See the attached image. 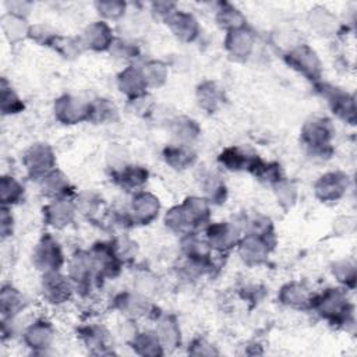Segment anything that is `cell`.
I'll use <instances>...</instances> for the list:
<instances>
[{
    "label": "cell",
    "mask_w": 357,
    "mask_h": 357,
    "mask_svg": "<svg viewBox=\"0 0 357 357\" xmlns=\"http://www.w3.org/2000/svg\"><path fill=\"white\" fill-rule=\"evenodd\" d=\"M335 127L325 117L308 119L300 130V141L310 156L319 160H326L333 153Z\"/></svg>",
    "instance_id": "6da1fadb"
},
{
    "label": "cell",
    "mask_w": 357,
    "mask_h": 357,
    "mask_svg": "<svg viewBox=\"0 0 357 357\" xmlns=\"http://www.w3.org/2000/svg\"><path fill=\"white\" fill-rule=\"evenodd\" d=\"M331 325L343 326L353 322V305L344 287H328L315 294L312 310Z\"/></svg>",
    "instance_id": "7a4b0ae2"
},
{
    "label": "cell",
    "mask_w": 357,
    "mask_h": 357,
    "mask_svg": "<svg viewBox=\"0 0 357 357\" xmlns=\"http://www.w3.org/2000/svg\"><path fill=\"white\" fill-rule=\"evenodd\" d=\"M283 61L312 84L321 81L322 63L318 53L307 43H296L283 53Z\"/></svg>",
    "instance_id": "3957f363"
},
{
    "label": "cell",
    "mask_w": 357,
    "mask_h": 357,
    "mask_svg": "<svg viewBox=\"0 0 357 357\" xmlns=\"http://www.w3.org/2000/svg\"><path fill=\"white\" fill-rule=\"evenodd\" d=\"M32 265L42 273L61 271L66 265V255L59 240L49 231L43 233L32 250Z\"/></svg>",
    "instance_id": "277c9868"
},
{
    "label": "cell",
    "mask_w": 357,
    "mask_h": 357,
    "mask_svg": "<svg viewBox=\"0 0 357 357\" xmlns=\"http://www.w3.org/2000/svg\"><path fill=\"white\" fill-rule=\"evenodd\" d=\"M56 153L52 145L47 142H33L31 144L21 156V165L25 174L38 181L47 173L56 169Z\"/></svg>",
    "instance_id": "5b68a950"
},
{
    "label": "cell",
    "mask_w": 357,
    "mask_h": 357,
    "mask_svg": "<svg viewBox=\"0 0 357 357\" xmlns=\"http://www.w3.org/2000/svg\"><path fill=\"white\" fill-rule=\"evenodd\" d=\"M112 304L114 310L130 321L156 319L160 315L159 308L151 301V298L135 290L117 293L113 297Z\"/></svg>",
    "instance_id": "8992f818"
},
{
    "label": "cell",
    "mask_w": 357,
    "mask_h": 357,
    "mask_svg": "<svg viewBox=\"0 0 357 357\" xmlns=\"http://www.w3.org/2000/svg\"><path fill=\"white\" fill-rule=\"evenodd\" d=\"M67 275L75 287V293L82 297L88 296L99 284L88 250H78L68 258Z\"/></svg>",
    "instance_id": "52a82bcc"
},
{
    "label": "cell",
    "mask_w": 357,
    "mask_h": 357,
    "mask_svg": "<svg viewBox=\"0 0 357 357\" xmlns=\"http://www.w3.org/2000/svg\"><path fill=\"white\" fill-rule=\"evenodd\" d=\"M276 237H262L255 234L243 233L236 251L243 261L250 268L266 265L269 257L275 248Z\"/></svg>",
    "instance_id": "ba28073f"
},
{
    "label": "cell",
    "mask_w": 357,
    "mask_h": 357,
    "mask_svg": "<svg viewBox=\"0 0 357 357\" xmlns=\"http://www.w3.org/2000/svg\"><path fill=\"white\" fill-rule=\"evenodd\" d=\"M88 251L99 284L105 280L116 279L121 273L124 264L114 252L110 241H98Z\"/></svg>",
    "instance_id": "9c48e42d"
},
{
    "label": "cell",
    "mask_w": 357,
    "mask_h": 357,
    "mask_svg": "<svg viewBox=\"0 0 357 357\" xmlns=\"http://www.w3.org/2000/svg\"><path fill=\"white\" fill-rule=\"evenodd\" d=\"M40 294L45 303L59 307L71 301L75 294V287L67 273L61 271H53L42 273Z\"/></svg>",
    "instance_id": "30bf717a"
},
{
    "label": "cell",
    "mask_w": 357,
    "mask_h": 357,
    "mask_svg": "<svg viewBox=\"0 0 357 357\" xmlns=\"http://www.w3.org/2000/svg\"><path fill=\"white\" fill-rule=\"evenodd\" d=\"M204 236L215 254H229L236 250L243 231L233 222H211L204 227Z\"/></svg>",
    "instance_id": "8fae6325"
},
{
    "label": "cell",
    "mask_w": 357,
    "mask_h": 357,
    "mask_svg": "<svg viewBox=\"0 0 357 357\" xmlns=\"http://www.w3.org/2000/svg\"><path fill=\"white\" fill-rule=\"evenodd\" d=\"M126 211L131 226H148L158 219L160 201L155 194L142 190L132 194Z\"/></svg>",
    "instance_id": "7c38bea8"
},
{
    "label": "cell",
    "mask_w": 357,
    "mask_h": 357,
    "mask_svg": "<svg viewBox=\"0 0 357 357\" xmlns=\"http://www.w3.org/2000/svg\"><path fill=\"white\" fill-rule=\"evenodd\" d=\"M21 339L32 354H46L56 339V329L49 319L36 318L22 329Z\"/></svg>",
    "instance_id": "4fadbf2b"
},
{
    "label": "cell",
    "mask_w": 357,
    "mask_h": 357,
    "mask_svg": "<svg viewBox=\"0 0 357 357\" xmlns=\"http://www.w3.org/2000/svg\"><path fill=\"white\" fill-rule=\"evenodd\" d=\"M317 92L328 102L333 114H336L340 120L349 124L356 123V105L354 98L349 95L346 91L333 86L331 84L318 81L314 84Z\"/></svg>",
    "instance_id": "5bb4252c"
},
{
    "label": "cell",
    "mask_w": 357,
    "mask_h": 357,
    "mask_svg": "<svg viewBox=\"0 0 357 357\" xmlns=\"http://www.w3.org/2000/svg\"><path fill=\"white\" fill-rule=\"evenodd\" d=\"M89 100L74 96L71 93H63L53 102L54 119L64 126H75L88 121Z\"/></svg>",
    "instance_id": "9a60e30c"
},
{
    "label": "cell",
    "mask_w": 357,
    "mask_h": 357,
    "mask_svg": "<svg viewBox=\"0 0 357 357\" xmlns=\"http://www.w3.org/2000/svg\"><path fill=\"white\" fill-rule=\"evenodd\" d=\"M349 188V176L344 172L333 170L321 174L314 183V195L321 202L339 201Z\"/></svg>",
    "instance_id": "2e32d148"
},
{
    "label": "cell",
    "mask_w": 357,
    "mask_h": 357,
    "mask_svg": "<svg viewBox=\"0 0 357 357\" xmlns=\"http://www.w3.org/2000/svg\"><path fill=\"white\" fill-rule=\"evenodd\" d=\"M78 215L74 198H59L50 199L42 208L43 223L54 230H63L68 227Z\"/></svg>",
    "instance_id": "e0dca14e"
},
{
    "label": "cell",
    "mask_w": 357,
    "mask_h": 357,
    "mask_svg": "<svg viewBox=\"0 0 357 357\" xmlns=\"http://www.w3.org/2000/svg\"><path fill=\"white\" fill-rule=\"evenodd\" d=\"M315 294L304 282L290 280L278 291V301L296 311H311Z\"/></svg>",
    "instance_id": "ac0fdd59"
},
{
    "label": "cell",
    "mask_w": 357,
    "mask_h": 357,
    "mask_svg": "<svg viewBox=\"0 0 357 357\" xmlns=\"http://www.w3.org/2000/svg\"><path fill=\"white\" fill-rule=\"evenodd\" d=\"M110 178L117 187L131 194H135L145 188L149 180V170L142 165L126 163L113 167L110 172Z\"/></svg>",
    "instance_id": "d6986e66"
},
{
    "label": "cell",
    "mask_w": 357,
    "mask_h": 357,
    "mask_svg": "<svg viewBox=\"0 0 357 357\" xmlns=\"http://www.w3.org/2000/svg\"><path fill=\"white\" fill-rule=\"evenodd\" d=\"M85 50L91 52H109L113 40L116 39L114 29L103 20L89 22L78 35Z\"/></svg>",
    "instance_id": "ffe728a7"
},
{
    "label": "cell",
    "mask_w": 357,
    "mask_h": 357,
    "mask_svg": "<svg viewBox=\"0 0 357 357\" xmlns=\"http://www.w3.org/2000/svg\"><path fill=\"white\" fill-rule=\"evenodd\" d=\"M255 33L250 26L225 32L223 47L226 53L236 61H245L255 49Z\"/></svg>",
    "instance_id": "44dd1931"
},
{
    "label": "cell",
    "mask_w": 357,
    "mask_h": 357,
    "mask_svg": "<svg viewBox=\"0 0 357 357\" xmlns=\"http://www.w3.org/2000/svg\"><path fill=\"white\" fill-rule=\"evenodd\" d=\"M78 337L91 354H113L112 335L100 324H86L78 329Z\"/></svg>",
    "instance_id": "7402d4cb"
},
{
    "label": "cell",
    "mask_w": 357,
    "mask_h": 357,
    "mask_svg": "<svg viewBox=\"0 0 357 357\" xmlns=\"http://www.w3.org/2000/svg\"><path fill=\"white\" fill-rule=\"evenodd\" d=\"M116 84L119 91L127 98V100L139 98L148 93V84L145 81L141 64H127L116 78Z\"/></svg>",
    "instance_id": "603a6c76"
},
{
    "label": "cell",
    "mask_w": 357,
    "mask_h": 357,
    "mask_svg": "<svg viewBox=\"0 0 357 357\" xmlns=\"http://www.w3.org/2000/svg\"><path fill=\"white\" fill-rule=\"evenodd\" d=\"M166 25L172 35L181 43H192L201 33V25L197 17L192 13L180 8L166 21Z\"/></svg>",
    "instance_id": "cb8c5ba5"
},
{
    "label": "cell",
    "mask_w": 357,
    "mask_h": 357,
    "mask_svg": "<svg viewBox=\"0 0 357 357\" xmlns=\"http://www.w3.org/2000/svg\"><path fill=\"white\" fill-rule=\"evenodd\" d=\"M38 184L42 195L46 197L49 201L75 197L74 185L71 184L68 177L57 167L43 176L40 180H38Z\"/></svg>",
    "instance_id": "d4e9b609"
},
{
    "label": "cell",
    "mask_w": 357,
    "mask_h": 357,
    "mask_svg": "<svg viewBox=\"0 0 357 357\" xmlns=\"http://www.w3.org/2000/svg\"><path fill=\"white\" fill-rule=\"evenodd\" d=\"M156 326L155 332L166 351H174L177 347L181 346V329L178 319L174 314L160 312V315L155 319Z\"/></svg>",
    "instance_id": "484cf974"
},
{
    "label": "cell",
    "mask_w": 357,
    "mask_h": 357,
    "mask_svg": "<svg viewBox=\"0 0 357 357\" xmlns=\"http://www.w3.org/2000/svg\"><path fill=\"white\" fill-rule=\"evenodd\" d=\"M258 155L245 148L231 145L226 146L218 156V163L229 172H250Z\"/></svg>",
    "instance_id": "4316f807"
},
{
    "label": "cell",
    "mask_w": 357,
    "mask_h": 357,
    "mask_svg": "<svg viewBox=\"0 0 357 357\" xmlns=\"http://www.w3.org/2000/svg\"><path fill=\"white\" fill-rule=\"evenodd\" d=\"M162 158L170 169L177 172L187 170L197 163V153L191 145L180 142L166 145L162 151Z\"/></svg>",
    "instance_id": "83f0119b"
},
{
    "label": "cell",
    "mask_w": 357,
    "mask_h": 357,
    "mask_svg": "<svg viewBox=\"0 0 357 357\" xmlns=\"http://www.w3.org/2000/svg\"><path fill=\"white\" fill-rule=\"evenodd\" d=\"M180 250L184 258L201 261V262H211L213 251L208 244L205 236H201L198 231H192L180 237Z\"/></svg>",
    "instance_id": "f1b7e54d"
},
{
    "label": "cell",
    "mask_w": 357,
    "mask_h": 357,
    "mask_svg": "<svg viewBox=\"0 0 357 357\" xmlns=\"http://www.w3.org/2000/svg\"><path fill=\"white\" fill-rule=\"evenodd\" d=\"M195 99L204 112L215 113L225 102V92L218 82L205 79L195 89Z\"/></svg>",
    "instance_id": "f546056e"
},
{
    "label": "cell",
    "mask_w": 357,
    "mask_h": 357,
    "mask_svg": "<svg viewBox=\"0 0 357 357\" xmlns=\"http://www.w3.org/2000/svg\"><path fill=\"white\" fill-rule=\"evenodd\" d=\"M26 307L22 291L13 283H3L0 289V315L1 318H17Z\"/></svg>",
    "instance_id": "4dcf8cb0"
},
{
    "label": "cell",
    "mask_w": 357,
    "mask_h": 357,
    "mask_svg": "<svg viewBox=\"0 0 357 357\" xmlns=\"http://www.w3.org/2000/svg\"><path fill=\"white\" fill-rule=\"evenodd\" d=\"M0 29L4 39L14 46L28 39L31 24L26 18H21L4 11L0 17Z\"/></svg>",
    "instance_id": "1f68e13d"
},
{
    "label": "cell",
    "mask_w": 357,
    "mask_h": 357,
    "mask_svg": "<svg viewBox=\"0 0 357 357\" xmlns=\"http://www.w3.org/2000/svg\"><path fill=\"white\" fill-rule=\"evenodd\" d=\"M132 351L142 357H159L165 354V349L155 331H138L128 340Z\"/></svg>",
    "instance_id": "d6a6232c"
},
{
    "label": "cell",
    "mask_w": 357,
    "mask_h": 357,
    "mask_svg": "<svg viewBox=\"0 0 357 357\" xmlns=\"http://www.w3.org/2000/svg\"><path fill=\"white\" fill-rule=\"evenodd\" d=\"M199 187L211 205H222L227 199V187L223 178L211 170H205L199 177Z\"/></svg>",
    "instance_id": "836d02e7"
},
{
    "label": "cell",
    "mask_w": 357,
    "mask_h": 357,
    "mask_svg": "<svg viewBox=\"0 0 357 357\" xmlns=\"http://www.w3.org/2000/svg\"><path fill=\"white\" fill-rule=\"evenodd\" d=\"M163 223L169 231H172L180 237L184 234L192 233V231H198L191 216L188 215V212L183 204H177V205L169 208L165 212Z\"/></svg>",
    "instance_id": "e575fe53"
},
{
    "label": "cell",
    "mask_w": 357,
    "mask_h": 357,
    "mask_svg": "<svg viewBox=\"0 0 357 357\" xmlns=\"http://www.w3.org/2000/svg\"><path fill=\"white\" fill-rule=\"evenodd\" d=\"M215 22L225 32L248 26L247 17L243 14V11L234 4L225 1L219 3L218 8L215 10Z\"/></svg>",
    "instance_id": "d590c367"
},
{
    "label": "cell",
    "mask_w": 357,
    "mask_h": 357,
    "mask_svg": "<svg viewBox=\"0 0 357 357\" xmlns=\"http://www.w3.org/2000/svg\"><path fill=\"white\" fill-rule=\"evenodd\" d=\"M307 21L318 35L321 36H332L337 33L339 31V20L335 14L331 13V10L317 6L308 11Z\"/></svg>",
    "instance_id": "8d00e7d4"
},
{
    "label": "cell",
    "mask_w": 357,
    "mask_h": 357,
    "mask_svg": "<svg viewBox=\"0 0 357 357\" xmlns=\"http://www.w3.org/2000/svg\"><path fill=\"white\" fill-rule=\"evenodd\" d=\"M169 130L174 137L176 142L190 145L201 134V127L197 120L188 116H176L169 121Z\"/></svg>",
    "instance_id": "74e56055"
},
{
    "label": "cell",
    "mask_w": 357,
    "mask_h": 357,
    "mask_svg": "<svg viewBox=\"0 0 357 357\" xmlns=\"http://www.w3.org/2000/svg\"><path fill=\"white\" fill-rule=\"evenodd\" d=\"M25 199V185L11 173H6L0 178V202L1 206L13 208Z\"/></svg>",
    "instance_id": "f35d334b"
},
{
    "label": "cell",
    "mask_w": 357,
    "mask_h": 357,
    "mask_svg": "<svg viewBox=\"0 0 357 357\" xmlns=\"http://www.w3.org/2000/svg\"><path fill=\"white\" fill-rule=\"evenodd\" d=\"M119 119L117 106L107 98H95L89 100L88 123L112 124Z\"/></svg>",
    "instance_id": "ab89813d"
},
{
    "label": "cell",
    "mask_w": 357,
    "mask_h": 357,
    "mask_svg": "<svg viewBox=\"0 0 357 357\" xmlns=\"http://www.w3.org/2000/svg\"><path fill=\"white\" fill-rule=\"evenodd\" d=\"M181 204L184 205L188 215L191 216L197 230L204 229L208 223H211L212 205L205 197H202V195H190V197L184 198Z\"/></svg>",
    "instance_id": "60d3db41"
},
{
    "label": "cell",
    "mask_w": 357,
    "mask_h": 357,
    "mask_svg": "<svg viewBox=\"0 0 357 357\" xmlns=\"http://www.w3.org/2000/svg\"><path fill=\"white\" fill-rule=\"evenodd\" d=\"M25 109V103L18 92L13 88L11 82L3 77L0 84V112L3 117L20 114Z\"/></svg>",
    "instance_id": "b9f144b4"
},
{
    "label": "cell",
    "mask_w": 357,
    "mask_h": 357,
    "mask_svg": "<svg viewBox=\"0 0 357 357\" xmlns=\"http://www.w3.org/2000/svg\"><path fill=\"white\" fill-rule=\"evenodd\" d=\"M74 204L77 212L86 219L98 218L105 206L102 195L92 190H84L81 192H77L74 197Z\"/></svg>",
    "instance_id": "7bdbcfd3"
},
{
    "label": "cell",
    "mask_w": 357,
    "mask_h": 357,
    "mask_svg": "<svg viewBox=\"0 0 357 357\" xmlns=\"http://www.w3.org/2000/svg\"><path fill=\"white\" fill-rule=\"evenodd\" d=\"M49 49H52L66 60H75L84 52H86L79 36H68V35L66 36L60 33H57V36L53 39Z\"/></svg>",
    "instance_id": "ee69618b"
},
{
    "label": "cell",
    "mask_w": 357,
    "mask_h": 357,
    "mask_svg": "<svg viewBox=\"0 0 357 357\" xmlns=\"http://www.w3.org/2000/svg\"><path fill=\"white\" fill-rule=\"evenodd\" d=\"M248 173L252 174L257 180L268 184L269 187L284 177V172H283L280 163L266 162L261 156L257 158V160L254 162V165Z\"/></svg>",
    "instance_id": "f6af8a7d"
},
{
    "label": "cell",
    "mask_w": 357,
    "mask_h": 357,
    "mask_svg": "<svg viewBox=\"0 0 357 357\" xmlns=\"http://www.w3.org/2000/svg\"><path fill=\"white\" fill-rule=\"evenodd\" d=\"M271 188L273 191V195H275L278 204L284 211L291 209L297 204L298 187L293 180L287 178L286 176L283 178H280L279 181H276L275 184H272Z\"/></svg>",
    "instance_id": "bcb514c9"
},
{
    "label": "cell",
    "mask_w": 357,
    "mask_h": 357,
    "mask_svg": "<svg viewBox=\"0 0 357 357\" xmlns=\"http://www.w3.org/2000/svg\"><path fill=\"white\" fill-rule=\"evenodd\" d=\"M145 81L148 84V88H160L166 84L167 81V75H169V66L162 61V60H156V59H151L146 60L141 64Z\"/></svg>",
    "instance_id": "7dc6e473"
},
{
    "label": "cell",
    "mask_w": 357,
    "mask_h": 357,
    "mask_svg": "<svg viewBox=\"0 0 357 357\" xmlns=\"http://www.w3.org/2000/svg\"><path fill=\"white\" fill-rule=\"evenodd\" d=\"M93 7L100 20L106 22L121 21L128 10V4L123 0H98Z\"/></svg>",
    "instance_id": "c3c4849f"
},
{
    "label": "cell",
    "mask_w": 357,
    "mask_h": 357,
    "mask_svg": "<svg viewBox=\"0 0 357 357\" xmlns=\"http://www.w3.org/2000/svg\"><path fill=\"white\" fill-rule=\"evenodd\" d=\"M241 231L247 234L262 236V237H276L272 219L261 213H254L251 216H247Z\"/></svg>",
    "instance_id": "681fc988"
},
{
    "label": "cell",
    "mask_w": 357,
    "mask_h": 357,
    "mask_svg": "<svg viewBox=\"0 0 357 357\" xmlns=\"http://www.w3.org/2000/svg\"><path fill=\"white\" fill-rule=\"evenodd\" d=\"M109 53L112 54V57L117 59V60H124L128 61V64L134 63L135 59L139 57L141 50L138 47V45L127 38H120L116 36V39L113 40Z\"/></svg>",
    "instance_id": "f907efd6"
},
{
    "label": "cell",
    "mask_w": 357,
    "mask_h": 357,
    "mask_svg": "<svg viewBox=\"0 0 357 357\" xmlns=\"http://www.w3.org/2000/svg\"><path fill=\"white\" fill-rule=\"evenodd\" d=\"M110 243L113 245L114 252L117 254V257L120 258V261L124 265L126 264H131L137 258V255H138V244L130 236H127V234L116 236Z\"/></svg>",
    "instance_id": "816d5d0a"
},
{
    "label": "cell",
    "mask_w": 357,
    "mask_h": 357,
    "mask_svg": "<svg viewBox=\"0 0 357 357\" xmlns=\"http://www.w3.org/2000/svg\"><path fill=\"white\" fill-rule=\"evenodd\" d=\"M332 275L344 289H354L356 286V266L347 259L336 261L332 265Z\"/></svg>",
    "instance_id": "f5cc1de1"
},
{
    "label": "cell",
    "mask_w": 357,
    "mask_h": 357,
    "mask_svg": "<svg viewBox=\"0 0 357 357\" xmlns=\"http://www.w3.org/2000/svg\"><path fill=\"white\" fill-rule=\"evenodd\" d=\"M56 36H57V32L53 31L49 25H46L43 22L31 24L28 39L32 40L33 43H36L39 46L50 47V45Z\"/></svg>",
    "instance_id": "db71d44e"
},
{
    "label": "cell",
    "mask_w": 357,
    "mask_h": 357,
    "mask_svg": "<svg viewBox=\"0 0 357 357\" xmlns=\"http://www.w3.org/2000/svg\"><path fill=\"white\" fill-rule=\"evenodd\" d=\"M128 106H130V110L137 114V116H141V117H148L149 114H152L156 109V105L153 102V98L149 95V93H145L139 98H135V99H131L128 100Z\"/></svg>",
    "instance_id": "11a10c76"
},
{
    "label": "cell",
    "mask_w": 357,
    "mask_h": 357,
    "mask_svg": "<svg viewBox=\"0 0 357 357\" xmlns=\"http://www.w3.org/2000/svg\"><path fill=\"white\" fill-rule=\"evenodd\" d=\"M3 6H4L6 13H10L13 15L26 18V20L35 7L33 3L29 0H6L3 3Z\"/></svg>",
    "instance_id": "9f6ffc18"
},
{
    "label": "cell",
    "mask_w": 357,
    "mask_h": 357,
    "mask_svg": "<svg viewBox=\"0 0 357 357\" xmlns=\"http://www.w3.org/2000/svg\"><path fill=\"white\" fill-rule=\"evenodd\" d=\"M11 209L13 208H8V206L0 208V236L3 241L7 238H11V236L14 234L15 220Z\"/></svg>",
    "instance_id": "6f0895ef"
},
{
    "label": "cell",
    "mask_w": 357,
    "mask_h": 357,
    "mask_svg": "<svg viewBox=\"0 0 357 357\" xmlns=\"http://www.w3.org/2000/svg\"><path fill=\"white\" fill-rule=\"evenodd\" d=\"M177 10H178V7L173 1L160 0V1H152L151 3V13L153 14L155 18L162 20L163 22H166Z\"/></svg>",
    "instance_id": "680465c9"
},
{
    "label": "cell",
    "mask_w": 357,
    "mask_h": 357,
    "mask_svg": "<svg viewBox=\"0 0 357 357\" xmlns=\"http://www.w3.org/2000/svg\"><path fill=\"white\" fill-rule=\"evenodd\" d=\"M188 354L191 356H216L219 351L205 337H194L188 344Z\"/></svg>",
    "instance_id": "91938a15"
}]
</instances>
